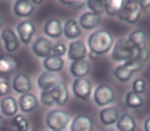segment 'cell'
Returning <instances> with one entry per match:
<instances>
[{
	"label": "cell",
	"mask_w": 150,
	"mask_h": 131,
	"mask_svg": "<svg viewBox=\"0 0 150 131\" xmlns=\"http://www.w3.org/2000/svg\"><path fill=\"white\" fill-rule=\"evenodd\" d=\"M112 46L113 38L106 30H97L88 37V48L96 56L107 53Z\"/></svg>",
	"instance_id": "cell-1"
},
{
	"label": "cell",
	"mask_w": 150,
	"mask_h": 131,
	"mask_svg": "<svg viewBox=\"0 0 150 131\" xmlns=\"http://www.w3.org/2000/svg\"><path fill=\"white\" fill-rule=\"evenodd\" d=\"M137 49H135L126 38L117 40L112 47L111 58L115 62H127L136 58Z\"/></svg>",
	"instance_id": "cell-2"
},
{
	"label": "cell",
	"mask_w": 150,
	"mask_h": 131,
	"mask_svg": "<svg viewBox=\"0 0 150 131\" xmlns=\"http://www.w3.org/2000/svg\"><path fill=\"white\" fill-rule=\"evenodd\" d=\"M69 123V115L63 110H52L46 116V124L52 131H62Z\"/></svg>",
	"instance_id": "cell-3"
},
{
	"label": "cell",
	"mask_w": 150,
	"mask_h": 131,
	"mask_svg": "<svg viewBox=\"0 0 150 131\" xmlns=\"http://www.w3.org/2000/svg\"><path fill=\"white\" fill-rule=\"evenodd\" d=\"M141 11L142 9L139 6L138 1L128 0L124 1V5L117 14V18L129 24H136L141 16Z\"/></svg>",
	"instance_id": "cell-4"
},
{
	"label": "cell",
	"mask_w": 150,
	"mask_h": 131,
	"mask_svg": "<svg viewBox=\"0 0 150 131\" xmlns=\"http://www.w3.org/2000/svg\"><path fill=\"white\" fill-rule=\"evenodd\" d=\"M93 99L94 103L99 107L110 105L115 99V92L111 86L107 84H101L97 86L93 93Z\"/></svg>",
	"instance_id": "cell-5"
},
{
	"label": "cell",
	"mask_w": 150,
	"mask_h": 131,
	"mask_svg": "<svg viewBox=\"0 0 150 131\" xmlns=\"http://www.w3.org/2000/svg\"><path fill=\"white\" fill-rule=\"evenodd\" d=\"M73 93L77 98L87 100L91 95L92 84L86 78H77L73 83Z\"/></svg>",
	"instance_id": "cell-6"
},
{
	"label": "cell",
	"mask_w": 150,
	"mask_h": 131,
	"mask_svg": "<svg viewBox=\"0 0 150 131\" xmlns=\"http://www.w3.org/2000/svg\"><path fill=\"white\" fill-rule=\"evenodd\" d=\"M52 43L50 40L44 37H39L34 41L32 50L38 58H46L52 54Z\"/></svg>",
	"instance_id": "cell-7"
},
{
	"label": "cell",
	"mask_w": 150,
	"mask_h": 131,
	"mask_svg": "<svg viewBox=\"0 0 150 131\" xmlns=\"http://www.w3.org/2000/svg\"><path fill=\"white\" fill-rule=\"evenodd\" d=\"M87 56V47L85 43L81 40L73 41L69 43L67 48V58L71 62H77V61L85 60Z\"/></svg>",
	"instance_id": "cell-8"
},
{
	"label": "cell",
	"mask_w": 150,
	"mask_h": 131,
	"mask_svg": "<svg viewBox=\"0 0 150 131\" xmlns=\"http://www.w3.org/2000/svg\"><path fill=\"white\" fill-rule=\"evenodd\" d=\"M60 81V77L57 73H51V72H44L39 76L37 80L38 87L44 91V90H50L54 88Z\"/></svg>",
	"instance_id": "cell-9"
},
{
	"label": "cell",
	"mask_w": 150,
	"mask_h": 131,
	"mask_svg": "<svg viewBox=\"0 0 150 131\" xmlns=\"http://www.w3.org/2000/svg\"><path fill=\"white\" fill-rule=\"evenodd\" d=\"M16 32H18V37L20 41L24 44H28L31 42L32 37L35 33V27L31 21H23L16 27Z\"/></svg>",
	"instance_id": "cell-10"
},
{
	"label": "cell",
	"mask_w": 150,
	"mask_h": 131,
	"mask_svg": "<svg viewBox=\"0 0 150 131\" xmlns=\"http://www.w3.org/2000/svg\"><path fill=\"white\" fill-rule=\"evenodd\" d=\"M1 38L4 42V47H5L6 51L14 52L20 47V39L12 29H4L1 32Z\"/></svg>",
	"instance_id": "cell-11"
},
{
	"label": "cell",
	"mask_w": 150,
	"mask_h": 131,
	"mask_svg": "<svg viewBox=\"0 0 150 131\" xmlns=\"http://www.w3.org/2000/svg\"><path fill=\"white\" fill-rule=\"evenodd\" d=\"M94 125L89 116L78 115L73 119L69 126V131H93Z\"/></svg>",
	"instance_id": "cell-12"
},
{
	"label": "cell",
	"mask_w": 150,
	"mask_h": 131,
	"mask_svg": "<svg viewBox=\"0 0 150 131\" xmlns=\"http://www.w3.org/2000/svg\"><path fill=\"white\" fill-rule=\"evenodd\" d=\"M12 88L16 93L20 94H26L30 93V90L32 89V83L31 79L28 75L25 74H18L13 78L12 81Z\"/></svg>",
	"instance_id": "cell-13"
},
{
	"label": "cell",
	"mask_w": 150,
	"mask_h": 131,
	"mask_svg": "<svg viewBox=\"0 0 150 131\" xmlns=\"http://www.w3.org/2000/svg\"><path fill=\"white\" fill-rule=\"evenodd\" d=\"M101 23V16L95 14L91 11H86L80 16L79 25L84 30H93L97 28Z\"/></svg>",
	"instance_id": "cell-14"
},
{
	"label": "cell",
	"mask_w": 150,
	"mask_h": 131,
	"mask_svg": "<svg viewBox=\"0 0 150 131\" xmlns=\"http://www.w3.org/2000/svg\"><path fill=\"white\" fill-rule=\"evenodd\" d=\"M99 118L103 125L110 126L117 122L120 118V112L115 107L103 108L99 113Z\"/></svg>",
	"instance_id": "cell-15"
},
{
	"label": "cell",
	"mask_w": 150,
	"mask_h": 131,
	"mask_svg": "<svg viewBox=\"0 0 150 131\" xmlns=\"http://www.w3.org/2000/svg\"><path fill=\"white\" fill-rule=\"evenodd\" d=\"M0 111L6 117H14L18 114V101L12 96H4L0 101Z\"/></svg>",
	"instance_id": "cell-16"
},
{
	"label": "cell",
	"mask_w": 150,
	"mask_h": 131,
	"mask_svg": "<svg viewBox=\"0 0 150 131\" xmlns=\"http://www.w3.org/2000/svg\"><path fill=\"white\" fill-rule=\"evenodd\" d=\"M50 92H51L52 98H53L55 103H57L58 105H64L69 100V89H67V86L64 82H59L55 87L50 89Z\"/></svg>",
	"instance_id": "cell-17"
},
{
	"label": "cell",
	"mask_w": 150,
	"mask_h": 131,
	"mask_svg": "<svg viewBox=\"0 0 150 131\" xmlns=\"http://www.w3.org/2000/svg\"><path fill=\"white\" fill-rule=\"evenodd\" d=\"M62 34L65 36V38L69 40L79 38L82 35V30L79 23L76 20H67L62 27Z\"/></svg>",
	"instance_id": "cell-18"
},
{
	"label": "cell",
	"mask_w": 150,
	"mask_h": 131,
	"mask_svg": "<svg viewBox=\"0 0 150 131\" xmlns=\"http://www.w3.org/2000/svg\"><path fill=\"white\" fill-rule=\"evenodd\" d=\"M90 71V65L88 61L81 60L77 61V62H71L69 66V72H71V76L77 79V78H84L89 74Z\"/></svg>",
	"instance_id": "cell-19"
},
{
	"label": "cell",
	"mask_w": 150,
	"mask_h": 131,
	"mask_svg": "<svg viewBox=\"0 0 150 131\" xmlns=\"http://www.w3.org/2000/svg\"><path fill=\"white\" fill-rule=\"evenodd\" d=\"M35 6L29 0H18L14 2L13 11L18 18H28L34 12Z\"/></svg>",
	"instance_id": "cell-20"
},
{
	"label": "cell",
	"mask_w": 150,
	"mask_h": 131,
	"mask_svg": "<svg viewBox=\"0 0 150 131\" xmlns=\"http://www.w3.org/2000/svg\"><path fill=\"white\" fill-rule=\"evenodd\" d=\"M38 99L32 93L23 94L18 98V107L23 113H31L37 108Z\"/></svg>",
	"instance_id": "cell-21"
},
{
	"label": "cell",
	"mask_w": 150,
	"mask_h": 131,
	"mask_svg": "<svg viewBox=\"0 0 150 131\" xmlns=\"http://www.w3.org/2000/svg\"><path fill=\"white\" fill-rule=\"evenodd\" d=\"M44 33L48 36V37L52 38V39H57L62 35V26L61 23L56 19H51L46 22L45 26H44Z\"/></svg>",
	"instance_id": "cell-22"
},
{
	"label": "cell",
	"mask_w": 150,
	"mask_h": 131,
	"mask_svg": "<svg viewBox=\"0 0 150 131\" xmlns=\"http://www.w3.org/2000/svg\"><path fill=\"white\" fill-rule=\"evenodd\" d=\"M128 41L131 43V45L135 48V49H143L146 48V35H145L144 31L137 29L134 30L132 33L129 35Z\"/></svg>",
	"instance_id": "cell-23"
},
{
	"label": "cell",
	"mask_w": 150,
	"mask_h": 131,
	"mask_svg": "<svg viewBox=\"0 0 150 131\" xmlns=\"http://www.w3.org/2000/svg\"><path fill=\"white\" fill-rule=\"evenodd\" d=\"M64 62H63L62 58L55 56H49L48 58H44L43 66L47 72H51V73H58L62 70Z\"/></svg>",
	"instance_id": "cell-24"
},
{
	"label": "cell",
	"mask_w": 150,
	"mask_h": 131,
	"mask_svg": "<svg viewBox=\"0 0 150 131\" xmlns=\"http://www.w3.org/2000/svg\"><path fill=\"white\" fill-rule=\"evenodd\" d=\"M136 126L135 119L129 114L122 115L117 122V128L120 131H135Z\"/></svg>",
	"instance_id": "cell-25"
},
{
	"label": "cell",
	"mask_w": 150,
	"mask_h": 131,
	"mask_svg": "<svg viewBox=\"0 0 150 131\" xmlns=\"http://www.w3.org/2000/svg\"><path fill=\"white\" fill-rule=\"evenodd\" d=\"M18 68V62L11 56L0 58V75L10 74Z\"/></svg>",
	"instance_id": "cell-26"
},
{
	"label": "cell",
	"mask_w": 150,
	"mask_h": 131,
	"mask_svg": "<svg viewBox=\"0 0 150 131\" xmlns=\"http://www.w3.org/2000/svg\"><path fill=\"white\" fill-rule=\"evenodd\" d=\"M124 5L122 0H108L104 1V12L109 16H117Z\"/></svg>",
	"instance_id": "cell-27"
},
{
	"label": "cell",
	"mask_w": 150,
	"mask_h": 131,
	"mask_svg": "<svg viewBox=\"0 0 150 131\" xmlns=\"http://www.w3.org/2000/svg\"><path fill=\"white\" fill-rule=\"evenodd\" d=\"M125 103H126V105L128 108H131V109H139L144 103V99H143V98L140 94H137L133 91H129L126 94Z\"/></svg>",
	"instance_id": "cell-28"
},
{
	"label": "cell",
	"mask_w": 150,
	"mask_h": 131,
	"mask_svg": "<svg viewBox=\"0 0 150 131\" xmlns=\"http://www.w3.org/2000/svg\"><path fill=\"white\" fill-rule=\"evenodd\" d=\"M113 75L120 82H128L132 78L133 73L129 69H127L126 66L122 64L113 70Z\"/></svg>",
	"instance_id": "cell-29"
},
{
	"label": "cell",
	"mask_w": 150,
	"mask_h": 131,
	"mask_svg": "<svg viewBox=\"0 0 150 131\" xmlns=\"http://www.w3.org/2000/svg\"><path fill=\"white\" fill-rule=\"evenodd\" d=\"M12 125L18 129V131H28L29 121L24 115H16L12 119Z\"/></svg>",
	"instance_id": "cell-30"
},
{
	"label": "cell",
	"mask_w": 150,
	"mask_h": 131,
	"mask_svg": "<svg viewBox=\"0 0 150 131\" xmlns=\"http://www.w3.org/2000/svg\"><path fill=\"white\" fill-rule=\"evenodd\" d=\"M86 4L89 7L90 11L93 14L101 16L104 12V1L102 0H89V1H86Z\"/></svg>",
	"instance_id": "cell-31"
},
{
	"label": "cell",
	"mask_w": 150,
	"mask_h": 131,
	"mask_svg": "<svg viewBox=\"0 0 150 131\" xmlns=\"http://www.w3.org/2000/svg\"><path fill=\"white\" fill-rule=\"evenodd\" d=\"M124 65L127 67V69H129L133 74L137 73V72L141 71L144 67V64L141 63L140 61L138 60H129L127 62L124 63Z\"/></svg>",
	"instance_id": "cell-32"
},
{
	"label": "cell",
	"mask_w": 150,
	"mask_h": 131,
	"mask_svg": "<svg viewBox=\"0 0 150 131\" xmlns=\"http://www.w3.org/2000/svg\"><path fill=\"white\" fill-rule=\"evenodd\" d=\"M133 92L137 94H142L144 93L145 91V88H146V81L142 78H137L134 82H133V85H132Z\"/></svg>",
	"instance_id": "cell-33"
},
{
	"label": "cell",
	"mask_w": 150,
	"mask_h": 131,
	"mask_svg": "<svg viewBox=\"0 0 150 131\" xmlns=\"http://www.w3.org/2000/svg\"><path fill=\"white\" fill-rule=\"evenodd\" d=\"M40 100H41V103L44 105H47V107H51V105H53L55 103L50 90H44V91H42L40 93Z\"/></svg>",
	"instance_id": "cell-34"
},
{
	"label": "cell",
	"mask_w": 150,
	"mask_h": 131,
	"mask_svg": "<svg viewBox=\"0 0 150 131\" xmlns=\"http://www.w3.org/2000/svg\"><path fill=\"white\" fill-rule=\"evenodd\" d=\"M67 46H65L64 43L62 42H57L55 43L53 46H52V56H62L67 53Z\"/></svg>",
	"instance_id": "cell-35"
},
{
	"label": "cell",
	"mask_w": 150,
	"mask_h": 131,
	"mask_svg": "<svg viewBox=\"0 0 150 131\" xmlns=\"http://www.w3.org/2000/svg\"><path fill=\"white\" fill-rule=\"evenodd\" d=\"M149 56H150V51L148 50V48H143V49L138 50L137 49V53H136V58L135 60H138L140 61L141 63L144 64L145 62L149 60Z\"/></svg>",
	"instance_id": "cell-36"
},
{
	"label": "cell",
	"mask_w": 150,
	"mask_h": 131,
	"mask_svg": "<svg viewBox=\"0 0 150 131\" xmlns=\"http://www.w3.org/2000/svg\"><path fill=\"white\" fill-rule=\"evenodd\" d=\"M61 4L67 5L69 7L73 8V9H80L86 4V1H82V0H77V1H60Z\"/></svg>",
	"instance_id": "cell-37"
},
{
	"label": "cell",
	"mask_w": 150,
	"mask_h": 131,
	"mask_svg": "<svg viewBox=\"0 0 150 131\" xmlns=\"http://www.w3.org/2000/svg\"><path fill=\"white\" fill-rule=\"evenodd\" d=\"M9 92V83L4 78H0V96H6Z\"/></svg>",
	"instance_id": "cell-38"
},
{
	"label": "cell",
	"mask_w": 150,
	"mask_h": 131,
	"mask_svg": "<svg viewBox=\"0 0 150 131\" xmlns=\"http://www.w3.org/2000/svg\"><path fill=\"white\" fill-rule=\"evenodd\" d=\"M138 4L139 6H140L141 9H147V8H150V0L148 1H146V0H144V1H138Z\"/></svg>",
	"instance_id": "cell-39"
},
{
	"label": "cell",
	"mask_w": 150,
	"mask_h": 131,
	"mask_svg": "<svg viewBox=\"0 0 150 131\" xmlns=\"http://www.w3.org/2000/svg\"><path fill=\"white\" fill-rule=\"evenodd\" d=\"M144 130L145 131H150V117L147 118L144 122Z\"/></svg>",
	"instance_id": "cell-40"
},
{
	"label": "cell",
	"mask_w": 150,
	"mask_h": 131,
	"mask_svg": "<svg viewBox=\"0 0 150 131\" xmlns=\"http://www.w3.org/2000/svg\"><path fill=\"white\" fill-rule=\"evenodd\" d=\"M88 56H89V58H96V56H97L96 54L93 53V52H91V51L89 52V54H88Z\"/></svg>",
	"instance_id": "cell-41"
},
{
	"label": "cell",
	"mask_w": 150,
	"mask_h": 131,
	"mask_svg": "<svg viewBox=\"0 0 150 131\" xmlns=\"http://www.w3.org/2000/svg\"><path fill=\"white\" fill-rule=\"evenodd\" d=\"M1 27H2V18L0 16V29H1Z\"/></svg>",
	"instance_id": "cell-42"
},
{
	"label": "cell",
	"mask_w": 150,
	"mask_h": 131,
	"mask_svg": "<svg viewBox=\"0 0 150 131\" xmlns=\"http://www.w3.org/2000/svg\"><path fill=\"white\" fill-rule=\"evenodd\" d=\"M0 58H1V51H0Z\"/></svg>",
	"instance_id": "cell-43"
},
{
	"label": "cell",
	"mask_w": 150,
	"mask_h": 131,
	"mask_svg": "<svg viewBox=\"0 0 150 131\" xmlns=\"http://www.w3.org/2000/svg\"><path fill=\"white\" fill-rule=\"evenodd\" d=\"M0 124H1V118H0Z\"/></svg>",
	"instance_id": "cell-44"
},
{
	"label": "cell",
	"mask_w": 150,
	"mask_h": 131,
	"mask_svg": "<svg viewBox=\"0 0 150 131\" xmlns=\"http://www.w3.org/2000/svg\"><path fill=\"white\" fill-rule=\"evenodd\" d=\"M0 78H1V75H0Z\"/></svg>",
	"instance_id": "cell-45"
},
{
	"label": "cell",
	"mask_w": 150,
	"mask_h": 131,
	"mask_svg": "<svg viewBox=\"0 0 150 131\" xmlns=\"http://www.w3.org/2000/svg\"><path fill=\"white\" fill-rule=\"evenodd\" d=\"M33 131H35V130H33Z\"/></svg>",
	"instance_id": "cell-46"
},
{
	"label": "cell",
	"mask_w": 150,
	"mask_h": 131,
	"mask_svg": "<svg viewBox=\"0 0 150 131\" xmlns=\"http://www.w3.org/2000/svg\"><path fill=\"white\" fill-rule=\"evenodd\" d=\"M62 131H63V130H62Z\"/></svg>",
	"instance_id": "cell-47"
}]
</instances>
